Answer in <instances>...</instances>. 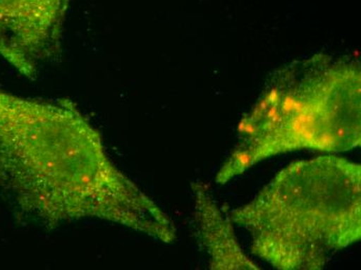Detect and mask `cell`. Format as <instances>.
Here are the masks:
<instances>
[{
    "label": "cell",
    "mask_w": 361,
    "mask_h": 270,
    "mask_svg": "<svg viewBox=\"0 0 361 270\" xmlns=\"http://www.w3.org/2000/svg\"><path fill=\"white\" fill-rule=\"evenodd\" d=\"M192 190L195 219L200 239L210 256V269H259L240 247L232 223L220 211L207 186L197 182L192 184Z\"/></svg>",
    "instance_id": "obj_5"
},
{
    "label": "cell",
    "mask_w": 361,
    "mask_h": 270,
    "mask_svg": "<svg viewBox=\"0 0 361 270\" xmlns=\"http://www.w3.org/2000/svg\"><path fill=\"white\" fill-rule=\"evenodd\" d=\"M360 67L317 56L273 76L238 127L237 144L217 173L224 184L281 153H338L361 144Z\"/></svg>",
    "instance_id": "obj_3"
},
{
    "label": "cell",
    "mask_w": 361,
    "mask_h": 270,
    "mask_svg": "<svg viewBox=\"0 0 361 270\" xmlns=\"http://www.w3.org/2000/svg\"><path fill=\"white\" fill-rule=\"evenodd\" d=\"M0 188L48 229L94 219L164 243L176 239L166 213L114 166L98 131L66 99L0 90Z\"/></svg>",
    "instance_id": "obj_1"
},
{
    "label": "cell",
    "mask_w": 361,
    "mask_h": 270,
    "mask_svg": "<svg viewBox=\"0 0 361 270\" xmlns=\"http://www.w3.org/2000/svg\"><path fill=\"white\" fill-rule=\"evenodd\" d=\"M70 0H0V56L22 75L37 78L39 66L59 49Z\"/></svg>",
    "instance_id": "obj_4"
},
{
    "label": "cell",
    "mask_w": 361,
    "mask_h": 270,
    "mask_svg": "<svg viewBox=\"0 0 361 270\" xmlns=\"http://www.w3.org/2000/svg\"><path fill=\"white\" fill-rule=\"evenodd\" d=\"M231 219L274 269H322L360 240V166L334 155L293 162Z\"/></svg>",
    "instance_id": "obj_2"
}]
</instances>
